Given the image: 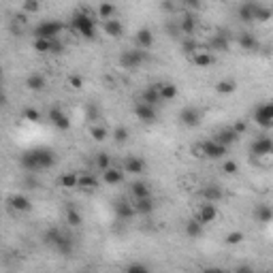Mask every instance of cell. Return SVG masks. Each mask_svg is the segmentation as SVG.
Returning <instances> with one entry per match:
<instances>
[{
	"label": "cell",
	"mask_w": 273,
	"mask_h": 273,
	"mask_svg": "<svg viewBox=\"0 0 273 273\" xmlns=\"http://www.w3.org/2000/svg\"><path fill=\"white\" fill-rule=\"evenodd\" d=\"M19 164L28 173H38V171H45L55 164V156L52 149H45V147L28 149V152L19 156Z\"/></svg>",
	"instance_id": "cell-1"
},
{
	"label": "cell",
	"mask_w": 273,
	"mask_h": 273,
	"mask_svg": "<svg viewBox=\"0 0 273 273\" xmlns=\"http://www.w3.org/2000/svg\"><path fill=\"white\" fill-rule=\"evenodd\" d=\"M73 28L83 38H88V41L96 38V21H94V18H90L88 11H81V13L73 15Z\"/></svg>",
	"instance_id": "cell-2"
},
{
	"label": "cell",
	"mask_w": 273,
	"mask_h": 273,
	"mask_svg": "<svg viewBox=\"0 0 273 273\" xmlns=\"http://www.w3.org/2000/svg\"><path fill=\"white\" fill-rule=\"evenodd\" d=\"M64 30V24L62 21H55V19H47V21H41L36 28H35V38H58Z\"/></svg>",
	"instance_id": "cell-3"
},
{
	"label": "cell",
	"mask_w": 273,
	"mask_h": 273,
	"mask_svg": "<svg viewBox=\"0 0 273 273\" xmlns=\"http://www.w3.org/2000/svg\"><path fill=\"white\" fill-rule=\"evenodd\" d=\"M143 62H146V49H126V52H122L120 55V66L122 69H139Z\"/></svg>",
	"instance_id": "cell-4"
},
{
	"label": "cell",
	"mask_w": 273,
	"mask_h": 273,
	"mask_svg": "<svg viewBox=\"0 0 273 273\" xmlns=\"http://www.w3.org/2000/svg\"><path fill=\"white\" fill-rule=\"evenodd\" d=\"M254 122L260 128H273V103H263L254 111Z\"/></svg>",
	"instance_id": "cell-5"
},
{
	"label": "cell",
	"mask_w": 273,
	"mask_h": 273,
	"mask_svg": "<svg viewBox=\"0 0 273 273\" xmlns=\"http://www.w3.org/2000/svg\"><path fill=\"white\" fill-rule=\"evenodd\" d=\"M132 111H135L137 120L146 122V124H154L156 120H158V113H156L154 105H147V103H135V107H132Z\"/></svg>",
	"instance_id": "cell-6"
},
{
	"label": "cell",
	"mask_w": 273,
	"mask_h": 273,
	"mask_svg": "<svg viewBox=\"0 0 273 273\" xmlns=\"http://www.w3.org/2000/svg\"><path fill=\"white\" fill-rule=\"evenodd\" d=\"M203 146H205V156H207L209 160H222L228 152V147L218 143L216 139H207V141H203Z\"/></svg>",
	"instance_id": "cell-7"
},
{
	"label": "cell",
	"mask_w": 273,
	"mask_h": 273,
	"mask_svg": "<svg viewBox=\"0 0 273 273\" xmlns=\"http://www.w3.org/2000/svg\"><path fill=\"white\" fill-rule=\"evenodd\" d=\"M47 118H49V122L58 128V130H69L71 128V120H69V115L64 113L60 107H52L47 111Z\"/></svg>",
	"instance_id": "cell-8"
},
{
	"label": "cell",
	"mask_w": 273,
	"mask_h": 273,
	"mask_svg": "<svg viewBox=\"0 0 273 273\" xmlns=\"http://www.w3.org/2000/svg\"><path fill=\"white\" fill-rule=\"evenodd\" d=\"M180 124L186 128H194L200 124V111L194 107H183L180 111Z\"/></svg>",
	"instance_id": "cell-9"
},
{
	"label": "cell",
	"mask_w": 273,
	"mask_h": 273,
	"mask_svg": "<svg viewBox=\"0 0 273 273\" xmlns=\"http://www.w3.org/2000/svg\"><path fill=\"white\" fill-rule=\"evenodd\" d=\"M250 152L254 156H269L273 154V139L271 137H258L256 141H252Z\"/></svg>",
	"instance_id": "cell-10"
},
{
	"label": "cell",
	"mask_w": 273,
	"mask_h": 273,
	"mask_svg": "<svg viewBox=\"0 0 273 273\" xmlns=\"http://www.w3.org/2000/svg\"><path fill=\"white\" fill-rule=\"evenodd\" d=\"M197 218L203 222V224H211V222H216V218H218V209H216V203H209V200H205V203L200 205Z\"/></svg>",
	"instance_id": "cell-11"
},
{
	"label": "cell",
	"mask_w": 273,
	"mask_h": 273,
	"mask_svg": "<svg viewBox=\"0 0 273 273\" xmlns=\"http://www.w3.org/2000/svg\"><path fill=\"white\" fill-rule=\"evenodd\" d=\"M103 30L109 38H122L124 36V24L120 19H105L103 21Z\"/></svg>",
	"instance_id": "cell-12"
},
{
	"label": "cell",
	"mask_w": 273,
	"mask_h": 273,
	"mask_svg": "<svg viewBox=\"0 0 273 273\" xmlns=\"http://www.w3.org/2000/svg\"><path fill=\"white\" fill-rule=\"evenodd\" d=\"M124 169H118V166H109V169L103 171V182L107 183V186H120L122 182H124Z\"/></svg>",
	"instance_id": "cell-13"
},
{
	"label": "cell",
	"mask_w": 273,
	"mask_h": 273,
	"mask_svg": "<svg viewBox=\"0 0 273 273\" xmlns=\"http://www.w3.org/2000/svg\"><path fill=\"white\" fill-rule=\"evenodd\" d=\"M124 171L130 175H141L146 173V160L139 158V156H128L124 160Z\"/></svg>",
	"instance_id": "cell-14"
},
{
	"label": "cell",
	"mask_w": 273,
	"mask_h": 273,
	"mask_svg": "<svg viewBox=\"0 0 273 273\" xmlns=\"http://www.w3.org/2000/svg\"><path fill=\"white\" fill-rule=\"evenodd\" d=\"M141 100L147 103V105H154V107L158 103H163V96H160V83H149L141 94Z\"/></svg>",
	"instance_id": "cell-15"
},
{
	"label": "cell",
	"mask_w": 273,
	"mask_h": 273,
	"mask_svg": "<svg viewBox=\"0 0 273 273\" xmlns=\"http://www.w3.org/2000/svg\"><path fill=\"white\" fill-rule=\"evenodd\" d=\"M154 32L149 30V28H141V30H137V35H135V43H137V47L139 49H149V47H154Z\"/></svg>",
	"instance_id": "cell-16"
},
{
	"label": "cell",
	"mask_w": 273,
	"mask_h": 273,
	"mask_svg": "<svg viewBox=\"0 0 273 273\" xmlns=\"http://www.w3.org/2000/svg\"><path fill=\"white\" fill-rule=\"evenodd\" d=\"M190 60H192L194 66H199V69H207V66L214 64V55H211V49H203V47H200L194 55H190Z\"/></svg>",
	"instance_id": "cell-17"
},
{
	"label": "cell",
	"mask_w": 273,
	"mask_h": 273,
	"mask_svg": "<svg viewBox=\"0 0 273 273\" xmlns=\"http://www.w3.org/2000/svg\"><path fill=\"white\" fill-rule=\"evenodd\" d=\"M9 205H11V209L19 211V214H26V211L32 209V200L24 197V194H13V197L9 199Z\"/></svg>",
	"instance_id": "cell-18"
},
{
	"label": "cell",
	"mask_w": 273,
	"mask_h": 273,
	"mask_svg": "<svg viewBox=\"0 0 273 273\" xmlns=\"http://www.w3.org/2000/svg\"><path fill=\"white\" fill-rule=\"evenodd\" d=\"M115 216L120 220H130L132 216H137V209H135V203H128V200H120L115 203Z\"/></svg>",
	"instance_id": "cell-19"
},
{
	"label": "cell",
	"mask_w": 273,
	"mask_h": 273,
	"mask_svg": "<svg viewBox=\"0 0 273 273\" xmlns=\"http://www.w3.org/2000/svg\"><path fill=\"white\" fill-rule=\"evenodd\" d=\"M214 139H216L218 143H222V146L231 147L233 143H235L237 139H239V135H237L235 130H233V126H231V128H222V130H218V132L214 135Z\"/></svg>",
	"instance_id": "cell-20"
},
{
	"label": "cell",
	"mask_w": 273,
	"mask_h": 273,
	"mask_svg": "<svg viewBox=\"0 0 273 273\" xmlns=\"http://www.w3.org/2000/svg\"><path fill=\"white\" fill-rule=\"evenodd\" d=\"M254 218L256 222H260V224H267V222L273 220V207L267 203H260L254 207Z\"/></svg>",
	"instance_id": "cell-21"
},
{
	"label": "cell",
	"mask_w": 273,
	"mask_h": 273,
	"mask_svg": "<svg viewBox=\"0 0 273 273\" xmlns=\"http://www.w3.org/2000/svg\"><path fill=\"white\" fill-rule=\"evenodd\" d=\"M45 86H47V79L41 73H30V75H28V79H26V88H28V90L43 92V90H45Z\"/></svg>",
	"instance_id": "cell-22"
},
{
	"label": "cell",
	"mask_w": 273,
	"mask_h": 273,
	"mask_svg": "<svg viewBox=\"0 0 273 273\" xmlns=\"http://www.w3.org/2000/svg\"><path fill=\"white\" fill-rule=\"evenodd\" d=\"M203 222H200L199 218H192L186 222V226H183V233L188 235V239H199L200 235H203Z\"/></svg>",
	"instance_id": "cell-23"
},
{
	"label": "cell",
	"mask_w": 273,
	"mask_h": 273,
	"mask_svg": "<svg viewBox=\"0 0 273 273\" xmlns=\"http://www.w3.org/2000/svg\"><path fill=\"white\" fill-rule=\"evenodd\" d=\"M228 36L224 35V32H216L214 36H211L209 41V49L211 52H228Z\"/></svg>",
	"instance_id": "cell-24"
},
{
	"label": "cell",
	"mask_w": 273,
	"mask_h": 273,
	"mask_svg": "<svg viewBox=\"0 0 273 273\" xmlns=\"http://www.w3.org/2000/svg\"><path fill=\"white\" fill-rule=\"evenodd\" d=\"M180 32L182 35H188V36H192L194 32H197V18H194L192 13H186L180 19Z\"/></svg>",
	"instance_id": "cell-25"
},
{
	"label": "cell",
	"mask_w": 273,
	"mask_h": 273,
	"mask_svg": "<svg viewBox=\"0 0 273 273\" xmlns=\"http://www.w3.org/2000/svg\"><path fill=\"white\" fill-rule=\"evenodd\" d=\"M156 207V203H154V199L152 197H143V199H135V209H137V214H141V216H149L154 211Z\"/></svg>",
	"instance_id": "cell-26"
},
{
	"label": "cell",
	"mask_w": 273,
	"mask_h": 273,
	"mask_svg": "<svg viewBox=\"0 0 273 273\" xmlns=\"http://www.w3.org/2000/svg\"><path fill=\"white\" fill-rule=\"evenodd\" d=\"M239 47L243 52H254V49H258V41H256V36L252 32H241L239 35Z\"/></svg>",
	"instance_id": "cell-27"
},
{
	"label": "cell",
	"mask_w": 273,
	"mask_h": 273,
	"mask_svg": "<svg viewBox=\"0 0 273 273\" xmlns=\"http://www.w3.org/2000/svg\"><path fill=\"white\" fill-rule=\"evenodd\" d=\"M269 19H273V9L256 2V7H254V21H258V24H265V21H269Z\"/></svg>",
	"instance_id": "cell-28"
},
{
	"label": "cell",
	"mask_w": 273,
	"mask_h": 273,
	"mask_svg": "<svg viewBox=\"0 0 273 273\" xmlns=\"http://www.w3.org/2000/svg\"><path fill=\"white\" fill-rule=\"evenodd\" d=\"M254 7H256V2H243L241 7H239L237 15L243 24H252L254 21Z\"/></svg>",
	"instance_id": "cell-29"
},
{
	"label": "cell",
	"mask_w": 273,
	"mask_h": 273,
	"mask_svg": "<svg viewBox=\"0 0 273 273\" xmlns=\"http://www.w3.org/2000/svg\"><path fill=\"white\" fill-rule=\"evenodd\" d=\"M200 197H203L205 200H209V203H218V200H222V190L218 186H205L203 190H200Z\"/></svg>",
	"instance_id": "cell-30"
},
{
	"label": "cell",
	"mask_w": 273,
	"mask_h": 273,
	"mask_svg": "<svg viewBox=\"0 0 273 273\" xmlns=\"http://www.w3.org/2000/svg\"><path fill=\"white\" fill-rule=\"evenodd\" d=\"M55 250H58L60 254H64V256H71L73 254V239L71 237H66V235H62L58 239V241H55V246H54Z\"/></svg>",
	"instance_id": "cell-31"
},
{
	"label": "cell",
	"mask_w": 273,
	"mask_h": 273,
	"mask_svg": "<svg viewBox=\"0 0 273 273\" xmlns=\"http://www.w3.org/2000/svg\"><path fill=\"white\" fill-rule=\"evenodd\" d=\"M115 11H118V9H115V4H111V2H107V0H105V2H100L98 4V18L100 19H113L115 18Z\"/></svg>",
	"instance_id": "cell-32"
},
{
	"label": "cell",
	"mask_w": 273,
	"mask_h": 273,
	"mask_svg": "<svg viewBox=\"0 0 273 273\" xmlns=\"http://www.w3.org/2000/svg\"><path fill=\"white\" fill-rule=\"evenodd\" d=\"M130 194H132L135 199L152 197V192H149V188H147L146 182H135V183H130Z\"/></svg>",
	"instance_id": "cell-33"
},
{
	"label": "cell",
	"mask_w": 273,
	"mask_h": 273,
	"mask_svg": "<svg viewBox=\"0 0 273 273\" xmlns=\"http://www.w3.org/2000/svg\"><path fill=\"white\" fill-rule=\"evenodd\" d=\"M177 86L175 83H171V81H166V83H160V96H163V100H173L177 98Z\"/></svg>",
	"instance_id": "cell-34"
},
{
	"label": "cell",
	"mask_w": 273,
	"mask_h": 273,
	"mask_svg": "<svg viewBox=\"0 0 273 273\" xmlns=\"http://www.w3.org/2000/svg\"><path fill=\"white\" fill-rule=\"evenodd\" d=\"M237 90V83L233 79H220L218 83H216V92L222 94V96H226V94H233Z\"/></svg>",
	"instance_id": "cell-35"
},
{
	"label": "cell",
	"mask_w": 273,
	"mask_h": 273,
	"mask_svg": "<svg viewBox=\"0 0 273 273\" xmlns=\"http://www.w3.org/2000/svg\"><path fill=\"white\" fill-rule=\"evenodd\" d=\"M77 188H81V190H96V188H98V180L94 175H90V173L79 175V186H77Z\"/></svg>",
	"instance_id": "cell-36"
},
{
	"label": "cell",
	"mask_w": 273,
	"mask_h": 273,
	"mask_svg": "<svg viewBox=\"0 0 273 273\" xmlns=\"http://www.w3.org/2000/svg\"><path fill=\"white\" fill-rule=\"evenodd\" d=\"M90 137H92L96 143H103L105 139L109 137V130H107V128H105L103 124H94V126L90 128Z\"/></svg>",
	"instance_id": "cell-37"
},
{
	"label": "cell",
	"mask_w": 273,
	"mask_h": 273,
	"mask_svg": "<svg viewBox=\"0 0 273 273\" xmlns=\"http://www.w3.org/2000/svg\"><path fill=\"white\" fill-rule=\"evenodd\" d=\"M60 186L73 190V188L79 186V175H77V173H64L62 177H60Z\"/></svg>",
	"instance_id": "cell-38"
},
{
	"label": "cell",
	"mask_w": 273,
	"mask_h": 273,
	"mask_svg": "<svg viewBox=\"0 0 273 273\" xmlns=\"http://www.w3.org/2000/svg\"><path fill=\"white\" fill-rule=\"evenodd\" d=\"M32 47H35L36 54H52V41L49 38H35Z\"/></svg>",
	"instance_id": "cell-39"
},
{
	"label": "cell",
	"mask_w": 273,
	"mask_h": 273,
	"mask_svg": "<svg viewBox=\"0 0 273 273\" xmlns=\"http://www.w3.org/2000/svg\"><path fill=\"white\" fill-rule=\"evenodd\" d=\"M21 118H24L26 122H32V124H38V122L43 120V115H41V111L35 109V107H26L24 113H21Z\"/></svg>",
	"instance_id": "cell-40"
},
{
	"label": "cell",
	"mask_w": 273,
	"mask_h": 273,
	"mask_svg": "<svg viewBox=\"0 0 273 273\" xmlns=\"http://www.w3.org/2000/svg\"><path fill=\"white\" fill-rule=\"evenodd\" d=\"M128 137H130V132H128L126 126H115L113 128V141L118 143V146H122V143L128 141Z\"/></svg>",
	"instance_id": "cell-41"
},
{
	"label": "cell",
	"mask_w": 273,
	"mask_h": 273,
	"mask_svg": "<svg viewBox=\"0 0 273 273\" xmlns=\"http://www.w3.org/2000/svg\"><path fill=\"white\" fill-rule=\"evenodd\" d=\"M243 239H246V235H243L241 231H231L224 239L226 246H239V243H243Z\"/></svg>",
	"instance_id": "cell-42"
},
{
	"label": "cell",
	"mask_w": 273,
	"mask_h": 273,
	"mask_svg": "<svg viewBox=\"0 0 273 273\" xmlns=\"http://www.w3.org/2000/svg\"><path fill=\"white\" fill-rule=\"evenodd\" d=\"M41 11V0H24V13L26 15H35Z\"/></svg>",
	"instance_id": "cell-43"
},
{
	"label": "cell",
	"mask_w": 273,
	"mask_h": 273,
	"mask_svg": "<svg viewBox=\"0 0 273 273\" xmlns=\"http://www.w3.org/2000/svg\"><path fill=\"white\" fill-rule=\"evenodd\" d=\"M66 222H69L71 226H79L81 224V214L77 209L69 207V209H66Z\"/></svg>",
	"instance_id": "cell-44"
},
{
	"label": "cell",
	"mask_w": 273,
	"mask_h": 273,
	"mask_svg": "<svg viewBox=\"0 0 273 273\" xmlns=\"http://www.w3.org/2000/svg\"><path fill=\"white\" fill-rule=\"evenodd\" d=\"M222 173L224 175H237L239 173V164L235 163V160H224V163H222Z\"/></svg>",
	"instance_id": "cell-45"
},
{
	"label": "cell",
	"mask_w": 273,
	"mask_h": 273,
	"mask_svg": "<svg viewBox=\"0 0 273 273\" xmlns=\"http://www.w3.org/2000/svg\"><path fill=\"white\" fill-rule=\"evenodd\" d=\"M96 166H98L100 171L109 169V166H111V156H109V154H105V152H100V154L96 156Z\"/></svg>",
	"instance_id": "cell-46"
},
{
	"label": "cell",
	"mask_w": 273,
	"mask_h": 273,
	"mask_svg": "<svg viewBox=\"0 0 273 273\" xmlns=\"http://www.w3.org/2000/svg\"><path fill=\"white\" fill-rule=\"evenodd\" d=\"M190 152H192V156H194L197 160H205V158H207V156H205V146H203V141H200V143H194Z\"/></svg>",
	"instance_id": "cell-47"
},
{
	"label": "cell",
	"mask_w": 273,
	"mask_h": 273,
	"mask_svg": "<svg viewBox=\"0 0 273 273\" xmlns=\"http://www.w3.org/2000/svg\"><path fill=\"white\" fill-rule=\"evenodd\" d=\"M86 115H88V120L90 122H96L98 120V107L94 103H88L86 105Z\"/></svg>",
	"instance_id": "cell-48"
},
{
	"label": "cell",
	"mask_w": 273,
	"mask_h": 273,
	"mask_svg": "<svg viewBox=\"0 0 273 273\" xmlns=\"http://www.w3.org/2000/svg\"><path fill=\"white\" fill-rule=\"evenodd\" d=\"M66 81H69V86L73 88V90H81L83 88V77L81 75H69V79Z\"/></svg>",
	"instance_id": "cell-49"
},
{
	"label": "cell",
	"mask_w": 273,
	"mask_h": 273,
	"mask_svg": "<svg viewBox=\"0 0 273 273\" xmlns=\"http://www.w3.org/2000/svg\"><path fill=\"white\" fill-rule=\"evenodd\" d=\"M199 49H200V47H199L194 41H190V38H188V41H183V52H186V55H194V54L199 52Z\"/></svg>",
	"instance_id": "cell-50"
},
{
	"label": "cell",
	"mask_w": 273,
	"mask_h": 273,
	"mask_svg": "<svg viewBox=\"0 0 273 273\" xmlns=\"http://www.w3.org/2000/svg\"><path fill=\"white\" fill-rule=\"evenodd\" d=\"M126 271L128 273H147V265H141V263H132V265H128L126 267Z\"/></svg>",
	"instance_id": "cell-51"
},
{
	"label": "cell",
	"mask_w": 273,
	"mask_h": 273,
	"mask_svg": "<svg viewBox=\"0 0 273 273\" xmlns=\"http://www.w3.org/2000/svg\"><path fill=\"white\" fill-rule=\"evenodd\" d=\"M233 130H235V132H237V135H239V137H241V135H243V132H246V130H248V124H246V122H243V120H239V122H235V124H233Z\"/></svg>",
	"instance_id": "cell-52"
},
{
	"label": "cell",
	"mask_w": 273,
	"mask_h": 273,
	"mask_svg": "<svg viewBox=\"0 0 273 273\" xmlns=\"http://www.w3.org/2000/svg\"><path fill=\"white\" fill-rule=\"evenodd\" d=\"M160 7H163V11H166V13H173V11H175L173 0H163V2H160Z\"/></svg>",
	"instance_id": "cell-53"
},
{
	"label": "cell",
	"mask_w": 273,
	"mask_h": 273,
	"mask_svg": "<svg viewBox=\"0 0 273 273\" xmlns=\"http://www.w3.org/2000/svg\"><path fill=\"white\" fill-rule=\"evenodd\" d=\"M62 43L58 41V38H52V54H62Z\"/></svg>",
	"instance_id": "cell-54"
},
{
	"label": "cell",
	"mask_w": 273,
	"mask_h": 273,
	"mask_svg": "<svg viewBox=\"0 0 273 273\" xmlns=\"http://www.w3.org/2000/svg\"><path fill=\"white\" fill-rule=\"evenodd\" d=\"M186 7H190V9H199L200 7V0H182Z\"/></svg>",
	"instance_id": "cell-55"
}]
</instances>
